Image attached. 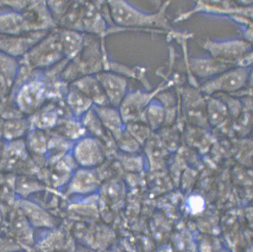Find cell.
<instances>
[{"label": "cell", "mask_w": 253, "mask_h": 252, "mask_svg": "<svg viewBox=\"0 0 253 252\" xmlns=\"http://www.w3.org/2000/svg\"><path fill=\"white\" fill-rule=\"evenodd\" d=\"M17 68L16 60L0 51V97L6 96L12 88Z\"/></svg>", "instance_id": "obj_17"}, {"label": "cell", "mask_w": 253, "mask_h": 252, "mask_svg": "<svg viewBox=\"0 0 253 252\" xmlns=\"http://www.w3.org/2000/svg\"><path fill=\"white\" fill-rule=\"evenodd\" d=\"M165 109L162 104L157 99L151 100L145 109L144 122L154 131L161 128L165 123Z\"/></svg>", "instance_id": "obj_22"}, {"label": "cell", "mask_w": 253, "mask_h": 252, "mask_svg": "<svg viewBox=\"0 0 253 252\" xmlns=\"http://www.w3.org/2000/svg\"><path fill=\"white\" fill-rule=\"evenodd\" d=\"M203 47L211 57L235 66L250 68L252 65V43L247 40L207 39Z\"/></svg>", "instance_id": "obj_2"}, {"label": "cell", "mask_w": 253, "mask_h": 252, "mask_svg": "<svg viewBox=\"0 0 253 252\" xmlns=\"http://www.w3.org/2000/svg\"><path fill=\"white\" fill-rule=\"evenodd\" d=\"M47 97L46 84L42 79L29 81L20 89L16 103L20 111L26 114L36 112L42 107Z\"/></svg>", "instance_id": "obj_7"}, {"label": "cell", "mask_w": 253, "mask_h": 252, "mask_svg": "<svg viewBox=\"0 0 253 252\" xmlns=\"http://www.w3.org/2000/svg\"><path fill=\"white\" fill-rule=\"evenodd\" d=\"M72 192L85 193L92 192L100 184V179L94 169L81 168L75 171L69 180Z\"/></svg>", "instance_id": "obj_15"}, {"label": "cell", "mask_w": 253, "mask_h": 252, "mask_svg": "<svg viewBox=\"0 0 253 252\" xmlns=\"http://www.w3.org/2000/svg\"><path fill=\"white\" fill-rule=\"evenodd\" d=\"M118 146L123 151L130 153H135L139 149V144L126 129L115 140Z\"/></svg>", "instance_id": "obj_30"}, {"label": "cell", "mask_w": 253, "mask_h": 252, "mask_svg": "<svg viewBox=\"0 0 253 252\" xmlns=\"http://www.w3.org/2000/svg\"><path fill=\"white\" fill-rule=\"evenodd\" d=\"M63 57L59 34H52L31 49L28 61L32 67L41 68L53 65Z\"/></svg>", "instance_id": "obj_5"}, {"label": "cell", "mask_w": 253, "mask_h": 252, "mask_svg": "<svg viewBox=\"0 0 253 252\" xmlns=\"http://www.w3.org/2000/svg\"><path fill=\"white\" fill-rule=\"evenodd\" d=\"M48 138L43 130L35 129L28 136V144L34 152L38 153H44L47 152Z\"/></svg>", "instance_id": "obj_29"}, {"label": "cell", "mask_w": 253, "mask_h": 252, "mask_svg": "<svg viewBox=\"0 0 253 252\" xmlns=\"http://www.w3.org/2000/svg\"><path fill=\"white\" fill-rule=\"evenodd\" d=\"M64 57L74 60L82 51L84 44V35L75 31L64 30L59 33Z\"/></svg>", "instance_id": "obj_18"}, {"label": "cell", "mask_w": 253, "mask_h": 252, "mask_svg": "<svg viewBox=\"0 0 253 252\" xmlns=\"http://www.w3.org/2000/svg\"><path fill=\"white\" fill-rule=\"evenodd\" d=\"M66 100L74 117L79 120L94 106L92 101L72 84L69 87Z\"/></svg>", "instance_id": "obj_19"}, {"label": "cell", "mask_w": 253, "mask_h": 252, "mask_svg": "<svg viewBox=\"0 0 253 252\" xmlns=\"http://www.w3.org/2000/svg\"><path fill=\"white\" fill-rule=\"evenodd\" d=\"M1 221H2L1 216V214H0V225H1Z\"/></svg>", "instance_id": "obj_33"}, {"label": "cell", "mask_w": 253, "mask_h": 252, "mask_svg": "<svg viewBox=\"0 0 253 252\" xmlns=\"http://www.w3.org/2000/svg\"><path fill=\"white\" fill-rule=\"evenodd\" d=\"M103 126L111 133L114 140L126 129L118 108L111 106L92 107Z\"/></svg>", "instance_id": "obj_14"}, {"label": "cell", "mask_w": 253, "mask_h": 252, "mask_svg": "<svg viewBox=\"0 0 253 252\" xmlns=\"http://www.w3.org/2000/svg\"><path fill=\"white\" fill-rule=\"evenodd\" d=\"M37 111L33 123L36 129L42 130L53 128L59 120L57 109L53 106H47Z\"/></svg>", "instance_id": "obj_24"}, {"label": "cell", "mask_w": 253, "mask_h": 252, "mask_svg": "<svg viewBox=\"0 0 253 252\" xmlns=\"http://www.w3.org/2000/svg\"><path fill=\"white\" fill-rule=\"evenodd\" d=\"M94 75L102 86L110 106L119 108L128 92L126 77L110 71H101Z\"/></svg>", "instance_id": "obj_8"}, {"label": "cell", "mask_w": 253, "mask_h": 252, "mask_svg": "<svg viewBox=\"0 0 253 252\" xmlns=\"http://www.w3.org/2000/svg\"><path fill=\"white\" fill-rule=\"evenodd\" d=\"M189 206H190V210L193 211V213H200L204 208V200L200 198V196L191 197L190 201H189Z\"/></svg>", "instance_id": "obj_32"}, {"label": "cell", "mask_w": 253, "mask_h": 252, "mask_svg": "<svg viewBox=\"0 0 253 252\" xmlns=\"http://www.w3.org/2000/svg\"><path fill=\"white\" fill-rule=\"evenodd\" d=\"M81 123L86 132L91 133L93 137H98L106 140L109 134L112 135L103 126L100 119L92 108L81 118Z\"/></svg>", "instance_id": "obj_23"}, {"label": "cell", "mask_w": 253, "mask_h": 252, "mask_svg": "<svg viewBox=\"0 0 253 252\" xmlns=\"http://www.w3.org/2000/svg\"><path fill=\"white\" fill-rule=\"evenodd\" d=\"M251 73L252 67H235L206 81L200 91L208 96L217 92H237L245 86Z\"/></svg>", "instance_id": "obj_3"}, {"label": "cell", "mask_w": 253, "mask_h": 252, "mask_svg": "<svg viewBox=\"0 0 253 252\" xmlns=\"http://www.w3.org/2000/svg\"><path fill=\"white\" fill-rule=\"evenodd\" d=\"M107 2L113 22L119 27L129 30H153L158 33H166L171 30L166 13L170 1L165 2L161 9L151 13L139 10L127 1Z\"/></svg>", "instance_id": "obj_1"}, {"label": "cell", "mask_w": 253, "mask_h": 252, "mask_svg": "<svg viewBox=\"0 0 253 252\" xmlns=\"http://www.w3.org/2000/svg\"><path fill=\"white\" fill-rule=\"evenodd\" d=\"M109 27L92 2L82 1L80 23V33L96 35L104 37Z\"/></svg>", "instance_id": "obj_10"}, {"label": "cell", "mask_w": 253, "mask_h": 252, "mask_svg": "<svg viewBox=\"0 0 253 252\" xmlns=\"http://www.w3.org/2000/svg\"><path fill=\"white\" fill-rule=\"evenodd\" d=\"M28 128L27 121L13 119L7 121L3 127L4 136L7 140L15 141L25 135Z\"/></svg>", "instance_id": "obj_27"}, {"label": "cell", "mask_w": 253, "mask_h": 252, "mask_svg": "<svg viewBox=\"0 0 253 252\" xmlns=\"http://www.w3.org/2000/svg\"><path fill=\"white\" fill-rule=\"evenodd\" d=\"M19 216H17L13 222V232L19 241L25 244H31L33 239L30 223L19 210Z\"/></svg>", "instance_id": "obj_26"}, {"label": "cell", "mask_w": 253, "mask_h": 252, "mask_svg": "<svg viewBox=\"0 0 253 252\" xmlns=\"http://www.w3.org/2000/svg\"><path fill=\"white\" fill-rule=\"evenodd\" d=\"M42 186L39 182L27 178H20L16 184V192L25 197L30 194L42 189Z\"/></svg>", "instance_id": "obj_31"}, {"label": "cell", "mask_w": 253, "mask_h": 252, "mask_svg": "<svg viewBox=\"0 0 253 252\" xmlns=\"http://www.w3.org/2000/svg\"><path fill=\"white\" fill-rule=\"evenodd\" d=\"M183 97L186 115L194 126L204 127L208 125L206 98L200 94V90L187 87L184 89Z\"/></svg>", "instance_id": "obj_9"}, {"label": "cell", "mask_w": 253, "mask_h": 252, "mask_svg": "<svg viewBox=\"0 0 253 252\" xmlns=\"http://www.w3.org/2000/svg\"><path fill=\"white\" fill-rule=\"evenodd\" d=\"M30 30H33L30 20L21 14H0V33L16 35Z\"/></svg>", "instance_id": "obj_20"}, {"label": "cell", "mask_w": 253, "mask_h": 252, "mask_svg": "<svg viewBox=\"0 0 253 252\" xmlns=\"http://www.w3.org/2000/svg\"><path fill=\"white\" fill-rule=\"evenodd\" d=\"M206 101L208 123L213 126L219 125L228 116V107L219 98L208 96Z\"/></svg>", "instance_id": "obj_21"}, {"label": "cell", "mask_w": 253, "mask_h": 252, "mask_svg": "<svg viewBox=\"0 0 253 252\" xmlns=\"http://www.w3.org/2000/svg\"><path fill=\"white\" fill-rule=\"evenodd\" d=\"M126 129L139 144H144L151 136L149 126L143 121H138L125 124Z\"/></svg>", "instance_id": "obj_28"}, {"label": "cell", "mask_w": 253, "mask_h": 252, "mask_svg": "<svg viewBox=\"0 0 253 252\" xmlns=\"http://www.w3.org/2000/svg\"><path fill=\"white\" fill-rule=\"evenodd\" d=\"M72 150L76 164L81 168L95 169L105 159L100 141L92 136H85L75 141Z\"/></svg>", "instance_id": "obj_6"}, {"label": "cell", "mask_w": 253, "mask_h": 252, "mask_svg": "<svg viewBox=\"0 0 253 252\" xmlns=\"http://www.w3.org/2000/svg\"><path fill=\"white\" fill-rule=\"evenodd\" d=\"M189 66L195 76L208 79L237 67L211 56L190 58Z\"/></svg>", "instance_id": "obj_11"}, {"label": "cell", "mask_w": 253, "mask_h": 252, "mask_svg": "<svg viewBox=\"0 0 253 252\" xmlns=\"http://www.w3.org/2000/svg\"><path fill=\"white\" fill-rule=\"evenodd\" d=\"M74 85L92 101L94 106H105L110 105L103 91L94 74L86 75L72 82Z\"/></svg>", "instance_id": "obj_13"}, {"label": "cell", "mask_w": 253, "mask_h": 252, "mask_svg": "<svg viewBox=\"0 0 253 252\" xmlns=\"http://www.w3.org/2000/svg\"><path fill=\"white\" fill-rule=\"evenodd\" d=\"M19 207L31 225L37 227H51L54 225L53 216L34 203L25 199L20 200Z\"/></svg>", "instance_id": "obj_16"}, {"label": "cell", "mask_w": 253, "mask_h": 252, "mask_svg": "<svg viewBox=\"0 0 253 252\" xmlns=\"http://www.w3.org/2000/svg\"><path fill=\"white\" fill-rule=\"evenodd\" d=\"M60 129L63 137L74 143L85 136L87 132L81 120L75 117L65 121Z\"/></svg>", "instance_id": "obj_25"}, {"label": "cell", "mask_w": 253, "mask_h": 252, "mask_svg": "<svg viewBox=\"0 0 253 252\" xmlns=\"http://www.w3.org/2000/svg\"><path fill=\"white\" fill-rule=\"evenodd\" d=\"M43 32L19 37H0V51L11 57L20 56L33 48L43 37Z\"/></svg>", "instance_id": "obj_12"}, {"label": "cell", "mask_w": 253, "mask_h": 252, "mask_svg": "<svg viewBox=\"0 0 253 252\" xmlns=\"http://www.w3.org/2000/svg\"><path fill=\"white\" fill-rule=\"evenodd\" d=\"M170 84L171 81L168 83L163 82L158 88L151 92L141 90L127 92L118 108L125 124L138 121L144 122V112L148 104L160 92L169 86Z\"/></svg>", "instance_id": "obj_4"}]
</instances>
